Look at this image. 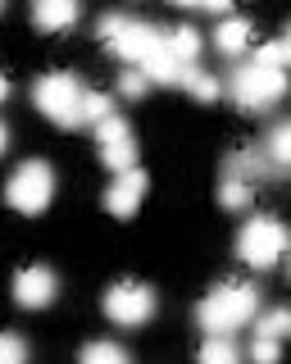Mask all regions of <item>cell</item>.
<instances>
[{"instance_id": "obj_22", "label": "cell", "mask_w": 291, "mask_h": 364, "mask_svg": "<svg viewBox=\"0 0 291 364\" xmlns=\"http://www.w3.org/2000/svg\"><path fill=\"white\" fill-rule=\"evenodd\" d=\"M0 364H28V341L18 333H0Z\"/></svg>"}, {"instance_id": "obj_27", "label": "cell", "mask_w": 291, "mask_h": 364, "mask_svg": "<svg viewBox=\"0 0 291 364\" xmlns=\"http://www.w3.org/2000/svg\"><path fill=\"white\" fill-rule=\"evenodd\" d=\"M9 151V132H5V123H0V155Z\"/></svg>"}, {"instance_id": "obj_3", "label": "cell", "mask_w": 291, "mask_h": 364, "mask_svg": "<svg viewBox=\"0 0 291 364\" xmlns=\"http://www.w3.org/2000/svg\"><path fill=\"white\" fill-rule=\"evenodd\" d=\"M100 37H105V46L119 55V60H128V64H146L164 46V37L150 28V23L123 18V14H105V18H100Z\"/></svg>"}, {"instance_id": "obj_20", "label": "cell", "mask_w": 291, "mask_h": 364, "mask_svg": "<svg viewBox=\"0 0 291 364\" xmlns=\"http://www.w3.org/2000/svg\"><path fill=\"white\" fill-rule=\"evenodd\" d=\"M109 114H114V105H109V96H100V91H87L82 96V123H105Z\"/></svg>"}, {"instance_id": "obj_16", "label": "cell", "mask_w": 291, "mask_h": 364, "mask_svg": "<svg viewBox=\"0 0 291 364\" xmlns=\"http://www.w3.org/2000/svg\"><path fill=\"white\" fill-rule=\"evenodd\" d=\"M219 200L228 205V210H246V205H251V182L237 178V173H228L219 182Z\"/></svg>"}, {"instance_id": "obj_5", "label": "cell", "mask_w": 291, "mask_h": 364, "mask_svg": "<svg viewBox=\"0 0 291 364\" xmlns=\"http://www.w3.org/2000/svg\"><path fill=\"white\" fill-rule=\"evenodd\" d=\"M55 196V173L46 159H28V164L14 168V178L5 182V200L14 205L18 214H41Z\"/></svg>"}, {"instance_id": "obj_7", "label": "cell", "mask_w": 291, "mask_h": 364, "mask_svg": "<svg viewBox=\"0 0 291 364\" xmlns=\"http://www.w3.org/2000/svg\"><path fill=\"white\" fill-rule=\"evenodd\" d=\"M105 314L114 318L119 328H141L146 318L155 314V291L146 282H114L105 291Z\"/></svg>"}, {"instance_id": "obj_24", "label": "cell", "mask_w": 291, "mask_h": 364, "mask_svg": "<svg viewBox=\"0 0 291 364\" xmlns=\"http://www.w3.org/2000/svg\"><path fill=\"white\" fill-rule=\"evenodd\" d=\"M119 91H123L128 100H137L141 91H146V73H141V68H128V73L119 77Z\"/></svg>"}, {"instance_id": "obj_1", "label": "cell", "mask_w": 291, "mask_h": 364, "mask_svg": "<svg viewBox=\"0 0 291 364\" xmlns=\"http://www.w3.org/2000/svg\"><path fill=\"white\" fill-rule=\"evenodd\" d=\"M255 310H260V291H255L251 282H223V287H214L205 301H200L196 323L205 328L209 337H228L232 328L251 323Z\"/></svg>"}, {"instance_id": "obj_21", "label": "cell", "mask_w": 291, "mask_h": 364, "mask_svg": "<svg viewBox=\"0 0 291 364\" xmlns=\"http://www.w3.org/2000/svg\"><path fill=\"white\" fill-rule=\"evenodd\" d=\"M255 64H264V68H287L291 64V41H268L255 50Z\"/></svg>"}, {"instance_id": "obj_23", "label": "cell", "mask_w": 291, "mask_h": 364, "mask_svg": "<svg viewBox=\"0 0 291 364\" xmlns=\"http://www.w3.org/2000/svg\"><path fill=\"white\" fill-rule=\"evenodd\" d=\"M268 155H273V164H291V123L287 128H273V136H268Z\"/></svg>"}, {"instance_id": "obj_30", "label": "cell", "mask_w": 291, "mask_h": 364, "mask_svg": "<svg viewBox=\"0 0 291 364\" xmlns=\"http://www.w3.org/2000/svg\"><path fill=\"white\" fill-rule=\"evenodd\" d=\"M0 9H5V0H0Z\"/></svg>"}, {"instance_id": "obj_14", "label": "cell", "mask_w": 291, "mask_h": 364, "mask_svg": "<svg viewBox=\"0 0 291 364\" xmlns=\"http://www.w3.org/2000/svg\"><path fill=\"white\" fill-rule=\"evenodd\" d=\"M169 50H173L177 64H192L196 55H200V32H196V28H177V32H169Z\"/></svg>"}, {"instance_id": "obj_2", "label": "cell", "mask_w": 291, "mask_h": 364, "mask_svg": "<svg viewBox=\"0 0 291 364\" xmlns=\"http://www.w3.org/2000/svg\"><path fill=\"white\" fill-rule=\"evenodd\" d=\"M291 250V228L278 223V219H246L241 237H237V255L246 259L251 269H273Z\"/></svg>"}, {"instance_id": "obj_11", "label": "cell", "mask_w": 291, "mask_h": 364, "mask_svg": "<svg viewBox=\"0 0 291 364\" xmlns=\"http://www.w3.org/2000/svg\"><path fill=\"white\" fill-rule=\"evenodd\" d=\"M32 23L41 32H64L77 23V0H37L32 5Z\"/></svg>"}, {"instance_id": "obj_6", "label": "cell", "mask_w": 291, "mask_h": 364, "mask_svg": "<svg viewBox=\"0 0 291 364\" xmlns=\"http://www.w3.org/2000/svg\"><path fill=\"white\" fill-rule=\"evenodd\" d=\"M287 91V73L282 68H264V64H246L232 73V100H237L241 109H255L264 114L268 105H278Z\"/></svg>"}, {"instance_id": "obj_8", "label": "cell", "mask_w": 291, "mask_h": 364, "mask_svg": "<svg viewBox=\"0 0 291 364\" xmlns=\"http://www.w3.org/2000/svg\"><path fill=\"white\" fill-rule=\"evenodd\" d=\"M96 136H100V159H105V168H114V173L137 168V141H132V128H128L123 114H109L96 128Z\"/></svg>"}, {"instance_id": "obj_28", "label": "cell", "mask_w": 291, "mask_h": 364, "mask_svg": "<svg viewBox=\"0 0 291 364\" xmlns=\"http://www.w3.org/2000/svg\"><path fill=\"white\" fill-rule=\"evenodd\" d=\"M5 96H9V77L0 73V100H5Z\"/></svg>"}, {"instance_id": "obj_18", "label": "cell", "mask_w": 291, "mask_h": 364, "mask_svg": "<svg viewBox=\"0 0 291 364\" xmlns=\"http://www.w3.org/2000/svg\"><path fill=\"white\" fill-rule=\"evenodd\" d=\"M82 364H132L128 350L114 346V341H92V346L82 350Z\"/></svg>"}, {"instance_id": "obj_26", "label": "cell", "mask_w": 291, "mask_h": 364, "mask_svg": "<svg viewBox=\"0 0 291 364\" xmlns=\"http://www.w3.org/2000/svg\"><path fill=\"white\" fill-rule=\"evenodd\" d=\"M200 5H205V9H214V14H223V9H228L232 0H200Z\"/></svg>"}, {"instance_id": "obj_25", "label": "cell", "mask_w": 291, "mask_h": 364, "mask_svg": "<svg viewBox=\"0 0 291 364\" xmlns=\"http://www.w3.org/2000/svg\"><path fill=\"white\" fill-rule=\"evenodd\" d=\"M251 360H255V364H278V341L255 337V341H251Z\"/></svg>"}, {"instance_id": "obj_4", "label": "cell", "mask_w": 291, "mask_h": 364, "mask_svg": "<svg viewBox=\"0 0 291 364\" xmlns=\"http://www.w3.org/2000/svg\"><path fill=\"white\" fill-rule=\"evenodd\" d=\"M37 109L46 114L50 123H60V128H73V123H82V82H77L73 73H46L37 82Z\"/></svg>"}, {"instance_id": "obj_12", "label": "cell", "mask_w": 291, "mask_h": 364, "mask_svg": "<svg viewBox=\"0 0 291 364\" xmlns=\"http://www.w3.org/2000/svg\"><path fill=\"white\" fill-rule=\"evenodd\" d=\"M141 73H146V77H155V82H164V87H173V82H182V77H187V64H177V60H173L169 37H164V46L141 64Z\"/></svg>"}, {"instance_id": "obj_15", "label": "cell", "mask_w": 291, "mask_h": 364, "mask_svg": "<svg viewBox=\"0 0 291 364\" xmlns=\"http://www.w3.org/2000/svg\"><path fill=\"white\" fill-rule=\"evenodd\" d=\"M200 364H241V350L232 346V337H209L200 346Z\"/></svg>"}, {"instance_id": "obj_29", "label": "cell", "mask_w": 291, "mask_h": 364, "mask_svg": "<svg viewBox=\"0 0 291 364\" xmlns=\"http://www.w3.org/2000/svg\"><path fill=\"white\" fill-rule=\"evenodd\" d=\"M173 5H200V0H173Z\"/></svg>"}, {"instance_id": "obj_10", "label": "cell", "mask_w": 291, "mask_h": 364, "mask_svg": "<svg viewBox=\"0 0 291 364\" xmlns=\"http://www.w3.org/2000/svg\"><path fill=\"white\" fill-rule=\"evenodd\" d=\"M141 196H146V173L141 168H128V173H119V182H109L105 210L114 214V219H132V210L141 205Z\"/></svg>"}, {"instance_id": "obj_13", "label": "cell", "mask_w": 291, "mask_h": 364, "mask_svg": "<svg viewBox=\"0 0 291 364\" xmlns=\"http://www.w3.org/2000/svg\"><path fill=\"white\" fill-rule=\"evenodd\" d=\"M214 46L223 55H241L246 46H251V23L246 18H223L219 32H214Z\"/></svg>"}, {"instance_id": "obj_31", "label": "cell", "mask_w": 291, "mask_h": 364, "mask_svg": "<svg viewBox=\"0 0 291 364\" xmlns=\"http://www.w3.org/2000/svg\"><path fill=\"white\" fill-rule=\"evenodd\" d=\"M287 41H291V32H287Z\"/></svg>"}, {"instance_id": "obj_17", "label": "cell", "mask_w": 291, "mask_h": 364, "mask_svg": "<svg viewBox=\"0 0 291 364\" xmlns=\"http://www.w3.org/2000/svg\"><path fill=\"white\" fill-rule=\"evenodd\" d=\"M287 333H291V310H268L255 323V337H268V341H282Z\"/></svg>"}, {"instance_id": "obj_9", "label": "cell", "mask_w": 291, "mask_h": 364, "mask_svg": "<svg viewBox=\"0 0 291 364\" xmlns=\"http://www.w3.org/2000/svg\"><path fill=\"white\" fill-rule=\"evenodd\" d=\"M55 291H60V282H55V273L46 264H32L14 278V301L23 305V310H41V305L55 301Z\"/></svg>"}, {"instance_id": "obj_19", "label": "cell", "mask_w": 291, "mask_h": 364, "mask_svg": "<svg viewBox=\"0 0 291 364\" xmlns=\"http://www.w3.org/2000/svg\"><path fill=\"white\" fill-rule=\"evenodd\" d=\"M182 87L192 91L196 100H219V77H214V73H200V68H187Z\"/></svg>"}]
</instances>
